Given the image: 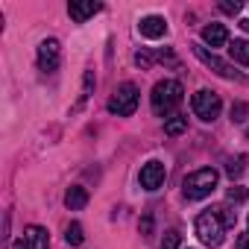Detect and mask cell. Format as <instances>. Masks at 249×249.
Listing matches in <instances>:
<instances>
[{
	"mask_svg": "<svg viewBox=\"0 0 249 249\" xmlns=\"http://www.w3.org/2000/svg\"><path fill=\"white\" fill-rule=\"evenodd\" d=\"M185 100V88L179 79H161L153 85V94H150V103H153V111L159 117H170L173 108Z\"/></svg>",
	"mask_w": 249,
	"mask_h": 249,
	"instance_id": "obj_1",
	"label": "cell"
},
{
	"mask_svg": "<svg viewBox=\"0 0 249 249\" xmlns=\"http://www.w3.org/2000/svg\"><path fill=\"white\" fill-rule=\"evenodd\" d=\"M217 170L214 167H202V170H196V173H191L185 182H182V194H185V199H191V202H196V199H205V196H211L214 194V188H217Z\"/></svg>",
	"mask_w": 249,
	"mask_h": 249,
	"instance_id": "obj_2",
	"label": "cell"
},
{
	"mask_svg": "<svg viewBox=\"0 0 249 249\" xmlns=\"http://www.w3.org/2000/svg\"><path fill=\"white\" fill-rule=\"evenodd\" d=\"M223 234H226V226L223 220L217 217V211H202L196 217V237L205 243V246H220L223 243Z\"/></svg>",
	"mask_w": 249,
	"mask_h": 249,
	"instance_id": "obj_3",
	"label": "cell"
},
{
	"mask_svg": "<svg viewBox=\"0 0 249 249\" xmlns=\"http://www.w3.org/2000/svg\"><path fill=\"white\" fill-rule=\"evenodd\" d=\"M135 108H138V88L132 82L117 85V91L108 97V111L117 117H129V114H135Z\"/></svg>",
	"mask_w": 249,
	"mask_h": 249,
	"instance_id": "obj_4",
	"label": "cell"
},
{
	"mask_svg": "<svg viewBox=\"0 0 249 249\" xmlns=\"http://www.w3.org/2000/svg\"><path fill=\"white\" fill-rule=\"evenodd\" d=\"M194 56L202 62V65H208L217 76H223V79H234V82H246V76L240 73V71H234V65H229V62H223L217 53H208L202 44H194Z\"/></svg>",
	"mask_w": 249,
	"mask_h": 249,
	"instance_id": "obj_5",
	"label": "cell"
},
{
	"mask_svg": "<svg viewBox=\"0 0 249 249\" xmlns=\"http://www.w3.org/2000/svg\"><path fill=\"white\" fill-rule=\"evenodd\" d=\"M191 108H194V114H196L199 120L211 123V120L220 114V108H223V100H220V94H217V91H208V88H202V91H196V94H194V100H191Z\"/></svg>",
	"mask_w": 249,
	"mask_h": 249,
	"instance_id": "obj_6",
	"label": "cell"
},
{
	"mask_svg": "<svg viewBox=\"0 0 249 249\" xmlns=\"http://www.w3.org/2000/svg\"><path fill=\"white\" fill-rule=\"evenodd\" d=\"M164 179H167V170H164L161 161H147L138 173V182H141L144 191H159L164 185Z\"/></svg>",
	"mask_w": 249,
	"mask_h": 249,
	"instance_id": "obj_7",
	"label": "cell"
},
{
	"mask_svg": "<svg viewBox=\"0 0 249 249\" xmlns=\"http://www.w3.org/2000/svg\"><path fill=\"white\" fill-rule=\"evenodd\" d=\"M59 53H62L59 41H56V38H44V41L38 44V68H41L44 73H53V71L59 68Z\"/></svg>",
	"mask_w": 249,
	"mask_h": 249,
	"instance_id": "obj_8",
	"label": "cell"
},
{
	"mask_svg": "<svg viewBox=\"0 0 249 249\" xmlns=\"http://www.w3.org/2000/svg\"><path fill=\"white\" fill-rule=\"evenodd\" d=\"M138 33H141L144 38H150V41L164 38V36H167V21H164L161 15H147V18H141Z\"/></svg>",
	"mask_w": 249,
	"mask_h": 249,
	"instance_id": "obj_9",
	"label": "cell"
},
{
	"mask_svg": "<svg viewBox=\"0 0 249 249\" xmlns=\"http://www.w3.org/2000/svg\"><path fill=\"white\" fill-rule=\"evenodd\" d=\"M100 9H103V6L94 3V0H71V3H68V15H71L76 24H85V21L94 18Z\"/></svg>",
	"mask_w": 249,
	"mask_h": 249,
	"instance_id": "obj_10",
	"label": "cell"
},
{
	"mask_svg": "<svg viewBox=\"0 0 249 249\" xmlns=\"http://www.w3.org/2000/svg\"><path fill=\"white\" fill-rule=\"evenodd\" d=\"M21 243H24V249H47V246H50V234H47V229H41V226H27Z\"/></svg>",
	"mask_w": 249,
	"mask_h": 249,
	"instance_id": "obj_11",
	"label": "cell"
},
{
	"mask_svg": "<svg viewBox=\"0 0 249 249\" xmlns=\"http://www.w3.org/2000/svg\"><path fill=\"white\" fill-rule=\"evenodd\" d=\"M202 41L211 47H223V44H229V30L223 24H208V27H202Z\"/></svg>",
	"mask_w": 249,
	"mask_h": 249,
	"instance_id": "obj_12",
	"label": "cell"
},
{
	"mask_svg": "<svg viewBox=\"0 0 249 249\" xmlns=\"http://www.w3.org/2000/svg\"><path fill=\"white\" fill-rule=\"evenodd\" d=\"M85 202H88V191H85V188H79V185L68 188V194H65V205H68L71 211L85 208Z\"/></svg>",
	"mask_w": 249,
	"mask_h": 249,
	"instance_id": "obj_13",
	"label": "cell"
},
{
	"mask_svg": "<svg viewBox=\"0 0 249 249\" xmlns=\"http://www.w3.org/2000/svg\"><path fill=\"white\" fill-rule=\"evenodd\" d=\"M229 56H231L234 62H240V65H249V41H246V38H234V41L229 44Z\"/></svg>",
	"mask_w": 249,
	"mask_h": 249,
	"instance_id": "obj_14",
	"label": "cell"
},
{
	"mask_svg": "<svg viewBox=\"0 0 249 249\" xmlns=\"http://www.w3.org/2000/svg\"><path fill=\"white\" fill-rule=\"evenodd\" d=\"M188 129V117H182V114H173V117H167V123H164V132L167 135H182Z\"/></svg>",
	"mask_w": 249,
	"mask_h": 249,
	"instance_id": "obj_15",
	"label": "cell"
},
{
	"mask_svg": "<svg viewBox=\"0 0 249 249\" xmlns=\"http://www.w3.org/2000/svg\"><path fill=\"white\" fill-rule=\"evenodd\" d=\"M65 240H68L71 246H79V243L85 240V231H82V226H79V223H71V226H68V231H65Z\"/></svg>",
	"mask_w": 249,
	"mask_h": 249,
	"instance_id": "obj_16",
	"label": "cell"
},
{
	"mask_svg": "<svg viewBox=\"0 0 249 249\" xmlns=\"http://www.w3.org/2000/svg\"><path fill=\"white\" fill-rule=\"evenodd\" d=\"M179 243H182L179 229H170V231H164V237H161V246H159V249H179Z\"/></svg>",
	"mask_w": 249,
	"mask_h": 249,
	"instance_id": "obj_17",
	"label": "cell"
},
{
	"mask_svg": "<svg viewBox=\"0 0 249 249\" xmlns=\"http://www.w3.org/2000/svg\"><path fill=\"white\" fill-rule=\"evenodd\" d=\"M243 164H246V156H237V159H229V161H226V173H229L231 179H237V176L243 173Z\"/></svg>",
	"mask_w": 249,
	"mask_h": 249,
	"instance_id": "obj_18",
	"label": "cell"
},
{
	"mask_svg": "<svg viewBox=\"0 0 249 249\" xmlns=\"http://www.w3.org/2000/svg\"><path fill=\"white\" fill-rule=\"evenodd\" d=\"M246 114H249V106H246L243 100L231 103V120H234V123H243V120H246Z\"/></svg>",
	"mask_w": 249,
	"mask_h": 249,
	"instance_id": "obj_19",
	"label": "cell"
},
{
	"mask_svg": "<svg viewBox=\"0 0 249 249\" xmlns=\"http://www.w3.org/2000/svg\"><path fill=\"white\" fill-rule=\"evenodd\" d=\"M214 211H217V217L223 220V226H226V229H229V226H234V220H237V214H234V211H231L229 205H220V208H214Z\"/></svg>",
	"mask_w": 249,
	"mask_h": 249,
	"instance_id": "obj_20",
	"label": "cell"
},
{
	"mask_svg": "<svg viewBox=\"0 0 249 249\" xmlns=\"http://www.w3.org/2000/svg\"><path fill=\"white\" fill-rule=\"evenodd\" d=\"M226 199H229V202H243V199H246V188L231 185V188H229V194H226Z\"/></svg>",
	"mask_w": 249,
	"mask_h": 249,
	"instance_id": "obj_21",
	"label": "cell"
},
{
	"mask_svg": "<svg viewBox=\"0 0 249 249\" xmlns=\"http://www.w3.org/2000/svg\"><path fill=\"white\" fill-rule=\"evenodd\" d=\"M240 6H243L240 0H223V3H220V9H223L226 15H237V12H240Z\"/></svg>",
	"mask_w": 249,
	"mask_h": 249,
	"instance_id": "obj_22",
	"label": "cell"
},
{
	"mask_svg": "<svg viewBox=\"0 0 249 249\" xmlns=\"http://www.w3.org/2000/svg\"><path fill=\"white\" fill-rule=\"evenodd\" d=\"M94 82H97V79H94V71H88V73H85V85H82V97H88V94H91Z\"/></svg>",
	"mask_w": 249,
	"mask_h": 249,
	"instance_id": "obj_23",
	"label": "cell"
},
{
	"mask_svg": "<svg viewBox=\"0 0 249 249\" xmlns=\"http://www.w3.org/2000/svg\"><path fill=\"white\" fill-rule=\"evenodd\" d=\"M141 234H144V237H150V234H153V217H150V214L141 220Z\"/></svg>",
	"mask_w": 249,
	"mask_h": 249,
	"instance_id": "obj_24",
	"label": "cell"
},
{
	"mask_svg": "<svg viewBox=\"0 0 249 249\" xmlns=\"http://www.w3.org/2000/svg\"><path fill=\"white\" fill-rule=\"evenodd\" d=\"M234 249H249V229L237 237V243H234Z\"/></svg>",
	"mask_w": 249,
	"mask_h": 249,
	"instance_id": "obj_25",
	"label": "cell"
},
{
	"mask_svg": "<svg viewBox=\"0 0 249 249\" xmlns=\"http://www.w3.org/2000/svg\"><path fill=\"white\" fill-rule=\"evenodd\" d=\"M135 62H138L141 68H150V62H153V56H150V53H138V56H135Z\"/></svg>",
	"mask_w": 249,
	"mask_h": 249,
	"instance_id": "obj_26",
	"label": "cell"
},
{
	"mask_svg": "<svg viewBox=\"0 0 249 249\" xmlns=\"http://www.w3.org/2000/svg\"><path fill=\"white\" fill-rule=\"evenodd\" d=\"M240 30H243V33H249V18H243V21H240Z\"/></svg>",
	"mask_w": 249,
	"mask_h": 249,
	"instance_id": "obj_27",
	"label": "cell"
}]
</instances>
